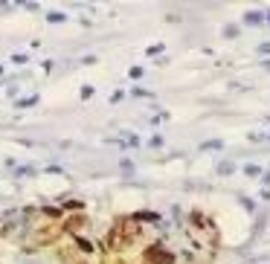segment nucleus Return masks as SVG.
<instances>
[{
  "label": "nucleus",
  "instance_id": "nucleus-5",
  "mask_svg": "<svg viewBox=\"0 0 270 264\" xmlns=\"http://www.w3.org/2000/svg\"><path fill=\"white\" fill-rule=\"evenodd\" d=\"M268 20H270V15H268Z\"/></svg>",
  "mask_w": 270,
  "mask_h": 264
},
{
  "label": "nucleus",
  "instance_id": "nucleus-1",
  "mask_svg": "<svg viewBox=\"0 0 270 264\" xmlns=\"http://www.w3.org/2000/svg\"><path fill=\"white\" fill-rule=\"evenodd\" d=\"M145 259L151 264H172L175 262V256H172L169 250H163V247H148V250H145Z\"/></svg>",
  "mask_w": 270,
  "mask_h": 264
},
{
  "label": "nucleus",
  "instance_id": "nucleus-2",
  "mask_svg": "<svg viewBox=\"0 0 270 264\" xmlns=\"http://www.w3.org/2000/svg\"><path fill=\"white\" fill-rule=\"evenodd\" d=\"M58 233H61L58 227H44V230H38V233H35V244H38V247H41V244H49V241H55V238H58Z\"/></svg>",
  "mask_w": 270,
  "mask_h": 264
},
{
  "label": "nucleus",
  "instance_id": "nucleus-4",
  "mask_svg": "<svg viewBox=\"0 0 270 264\" xmlns=\"http://www.w3.org/2000/svg\"><path fill=\"white\" fill-rule=\"evenodd\" d=\"M81 227V218H70L67 224H64V230H79Z\"/></svg>",
  "mask_w": 270,
  "mask_h": 264
},
{
  "label": "nucleus",
  "instance_id": "nucleus-3",
  "mask_svg": "<svg viewBox=\"0 0 270 264\" xmlns=\"http://www.w3.org/2000/svg\"><path fill=\"white\" fill-rule=\"evenodd\" d=\"M244 20H247L250 26H259V20H262V15H259V12H250V15L244 17Z\"/></svg>",
  "mask_w": 270,
  "mask_h": 264
}]
</instances>
